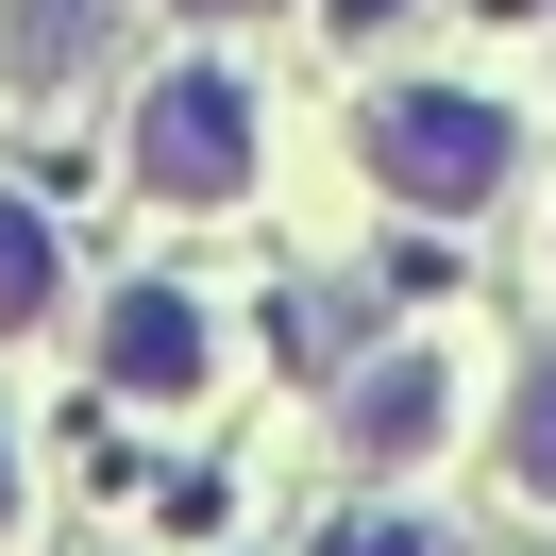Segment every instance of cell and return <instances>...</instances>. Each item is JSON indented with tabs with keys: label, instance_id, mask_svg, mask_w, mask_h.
Segmentation results:
<instances>
[{
	"label": "cell",
	"instance_id": "obj_1",
	"mask_svg": "<svg viewBox=\"0 0 556 556\" xmlns=\"http://www.w3.org/2000/svg\"><path fill=\"white\" fill-rule=\"evenodd\" d=\"M371 169L405 186V203L472 219L489 186L522 169V118H506V102H472V85H388V102H371Z\"/></svg>",
	"mask_w": 556,
	"mask_h": 556
},
{
	"label": "cell",
	"instance_id": "obj_2",
	"mask_svg": "<svg viewBox=\"0 0 556 556\" xmlns=\"http://www.w3.org/2000/svg\"><path fill=\"white\" fill-rule=\"evenodd\" d=\"M136 186L152 203H237L253 186V85L237 68H169L136 102Z\"/></svg>",
	"mask_w": 556,
	"mask_h": 556
},
{
	"label": "cell",
	"instance_id": "obj_3",
	"mask_svg": "<svg viewBox=\"0 0 556 556\" xmlns=\"http://www.w3.org/2000/svg\"><path fill=\"white\" fill-rule=\"evenodd\" d=\"M203 371H219V320L186 304V287H118L102 304V388L118 405H186Z\"/></svg>",
	"mask_w": 556,
	"mask_h": 556
},
{
	"label": "cell",
	"instance_id": "obj_4",
	"mask_svg": "<svg viewBox=\"0 0 556 556\" xmlns=\"http://www.w3.org/2000/svg\"><path fill=\"white\" fill-rule=\"evenodd\" d=\"M338 439L371 455V472H405V455H439L455 439V354H371V371H354V405H338Z\"/></svg>",
	"mask_w": 556,
	"mask_h": 556
},
{
	"label": "cell",
	"instance_id": "obj_5",
	"mask_svg": "<svg viewBox=\"0 0 556 556\" xmlns=\"http://www.w3.org/2000/svg\"><path fill=\"white\" fill-rule=\"evenodd\" d=\"M51 304H68V237H51V219L0 186V338H35Z\"/></svg>",
	"mask_w": 556,
	"mask_h": 556
},
{
	"label": "cell",
	"instance_id": "obj_6",
	"mask_svg": "<svg viewBox=\"0 0 556 556\" xmlns=\"http://www.w3.org/2000/svg\"><path fill=\"white\" fill-rule=\"evenodd\" d=\"M85 35H102V0H0V51H17V85H35V102L85 68Z\"/></svg>",
	"mask_w": 556,
	"mask_h": 556
},
{
	"label": "cell",
	"instance_id": "obj_7",
	"mask_svg": "<svg viewBox=\"0 0 556 556\" xmlns=\"http://www.w3.org/2000/svg\"><path fill=\"white\" fill-rule=\"evenodd\" d=\"M506 455H522V489H540V506H556V354H540V371H522V405H506Z\"/></svg>",
	"mask_w": 556,
	"mask_h": 556
},
{
	"label": "cell",
	"instance_id": "obj_8",
	"mask_svg": "<svg viewBox=\"0 0 556 556\" xmlns=\"http://www.w3.org/2000/svg\"><path fill=\"white\" fill-rule=\"evenodd\" d=\"M320 556H439V540H421V522H338Z\"/></svg>",
	"mask_w": 556,
	"mask_h": 556
},
{
	"label": "cell",
	"instance_id": "obj_9",
	"mask_svg": "<svg viewBox=\"0 0 556 556\" xmlns=\"http://www.w3.org/2000/svg\"><path fill=\"white\" fill-rule=\"evenodd\" d=\"M388 17H405V0H338V35H388Z\"/></svg>",
	"mask_w": 556,
	"mask_h": 556
},
{
	"label": "cell",
	"instance_id": "obj_10",
	"mask_svg": "<svg viewBox=\"0 0 556 556\" xmlns=\"http://www.w3.org/2000/svg\"><path fill=\"white\" fill-rule=\"evenodd\" d=\"M0 540H17V439H0Z\"/></svg>",
	"mask_w": 556,
	"mask_h": 556
},
{
	"label": "cell",
	"instance_id": "obj_11",
	"mask_svg": "<svg viewBox=\"0 0 556 556\" xmlns=\"http://www.w3.org/2000/svg\"><path fill=\"white\" fill-rule=\"evenodd\" d=\"M186 17H253V0H186Z\"/></svg>",
	"mask_w": 556,
	"mask_h": 556
}]
</instances>
